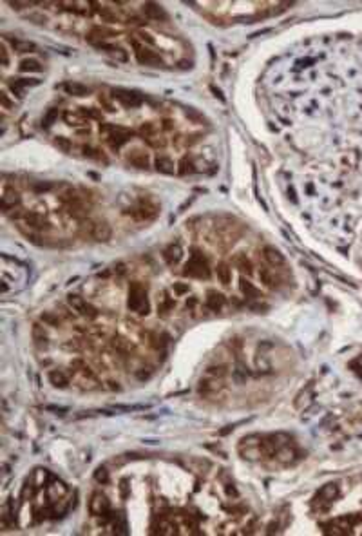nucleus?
<instances>
[{
	"label": "nucleus",
	"instance_id": "6ab92c4d",
	"mask_svg": "<svg viewBox=\"0 0 362 536\" xmlns=\"http://www.w3.org/2000/svg\"><path fill=\"white\" fill-rule=\"evenodd\" d=\"M48 494L51 496V500L62 498L64 494H67L66 484H62V482H51V484L48 485Z\"/></svg>",
	"mask_w": 362,
	"mask_h": 536
},
{
	"label": "nucleus",
	"instance_id": "6e6552de",
	"mask_svg": "<svg viewBox=\"0 0 362 536\" xmlns=\"http://www.w3.org/2000/svg\"><path fill=\"white\" fill-rule=\"evenodd\" d=\"M262 259H264V261H266V265L272 266V268L284 266V263H286L284 256H282L281 252L277 250V248H274V247H264V248H262Z\"/></svg>",
	"mask_w": 362,
	"mask_h": 536
},
{
	"label": "nucleus",
	"instance_id": "7ed1b4c3",
	"mask_svg": "<svg viewBox=\"0 0 362 536\" xmlns=\"http://www.w3.org/2000/svg\"><path fill=\"white\" fill-rule=\"evenodd\" d=\"M158 212H160V209H158L156 203H152L150 200H142L136 207L129 209L127 214H129L134 221H150V219L156 218Z\"/></svg>",
	"mask_w": 362,
	"mask_h": 536
},
{
	"label": "nucleus",
	"instance_id": "f8f14e48",
	"mask_svg": "<svg viewBox=\"0 0 362 536\" xmlns=\"http://www.w3.org/2000/svg\"><path fill=\"white\" fill-rule=\"evenodd\" d=\"M114 96L125 107H136V105L142 104V96L136 95V93H129V91H118Z\"/></svg>",
	"mask_w": 362,
	"mask_h": 536
},
{
	"label": "nucleus",
	"instance_id": "412c9836",
	"mask_svg": "<svg viewBox=\"0 0 362 536\" xmlns=\"http://www.w3.org/2000/svg\"><path fill=\"white\" fill-rule=\"evenodd\" d=\"M216 275L223 285H230L232 281V268L228 265H218L216 266Z\"/></svg>",
	"mask_w": 362,
	"mask_h": 536
},
{
	"label": "nucleus",
	"instance_id": "aec40b11",
	"mask_svg": "<svg viewBox=\"0 0 362 536\" xmlns=\"http://www.w3.org/2000/svg\"><path fill=\"white\" fill-rule=\"evenodd\" d=\"M226 373H228V370H226V366H224V364H212V366H208V368L205 370L206 377L220 379V380H223L224 377H226Z\"/></svg>",
	"mask_w": 362,
	"mask_h": 536
},
{
	"label": "nucleus",
	"instance_id": "393cba45",
	"mask_svg": "<svg viewBox=\"0 0 362 536\" xmlns=\"http://www.w3.org/2000/svg\"><path fill=\"white\" fill-rule=\"evenodd\" d=\"M48 478H49L48 469H36V471L33 473V476H31V482H33V484L40 489V487H44V485H46Z\"/></svg>",
	"mask_w": 362,
	"mask_h": 536
},
{
	"label": "nucleus",
	"instance_id": "9d476101",
	"mask_svg": "<svg viewBox=\"0 0 362 536\" xmlns=\"http://www.w3.org/2000/svg\"><path fill=\"white\" fill-rule=\"evenodd\" d=\"M127 162L130 163L136 169H148L150 167V160H148V154L142 149H132L129 156H127Z\"/></svg>",
	"mask_w": 362,
	"mask_h": 536
},
{
	"label": "nucleus",
	"instance_id": "20e7f679",
	"mask_svg": "<svg viewBox=\"0 0 362 536\" xmlns=\"http://www.w3.org/2000/svg\"><path fill=\"white\" fill-rule=\"evenodd\" d=\"M67 303H69V306H71V308L74 310L78 315L89 319V321H92V319H96L98 315H100V312H98V310H96L90 303H87L84 297H80V295L69 294V295H67Z\"/></svg>",
	"mask_w": 362,
	"mask_h": 536
},
{
	"label": "nucleus",
	"instance_id": "c756f323",
	"mask_svg": "<svg viewBox=\"0 0 362 536\" xmlns=\"http://www.w3.org/2000/svg\"><path fill=\"white\" fill-rule=\"evenodd\" d=\"M54 145H56L58 149H62L64 152H69L72 149L71 140H67V138H64V136H58L56 140H54Z\"/></svg>",
	"mask_w": 362,
	"mask_h": 536
},
{
	"label": "nucleus",
	"instance_id": "1a4fd4ad",
	"mask_svg": "<svg viewBox=\"0 0 362 536\" xmlns=\"http://www.w3.org/2000/svg\"><path fill=\"white\" fill-rule=\"evenodd\" d=\"M224 295L220 294V292H216V290H208L206 292V297H205V306L210 310V312H214V313H220L221 310L224 308Z\"/></svg>",
	"mask_w": 362,
	"mask_h": 536
},
{
	"label": "nucleus",
	"instance_id": "a878e982",
	"mask_svg": "<svg viewBox=\"0 0 362 536\" xmlns=\"http://www.w3.org/2000/svg\"><path fill=\"white\" fill-rule=\"evenodd\" d=\"M33 341L36 342V344H46L48 342V333H46V330H44V326H40V324H34L33 326Z\"/></svg>",
	"mask_w": 362,
	"mask_h": 536
},
{
	"label": "nucleus",
	"instance_id": "423d86ee",
	"mask_svg": "<svg viewBox=\"0 0 362 536\" xmlns=\"http://www.w3.org/2000/svg\"><path fill=\"white\" fill-rule=\"evenodd\" d=\"M163 261L167 263L170 268H176L181 261H183V248H181L180 243H170L165 250L162 252Z\"/></svg>",
	"mask_w": 362,
	"mask_h": 536
},
{
	"label": "nucleus",
	"instance_id": "dca6fc26",
	"mask_svg": "<svg viewBox=\"0 0 362 536\" xmlns=\"http://www.w3.org/2000/svg\"><path fill=\"white\" fill-rule=\"evenodd\" d=\"M239 288H241V292H243V295L246 297V299H261V292H259V288H256V286H254L250 281L244 279V277L239 279Z\"/></svg>",
	"mask_w": 362,
	"mask_h": 536
},
{
	"label": "nucleus",
	"instance_id": "9b49d317",
	"mask_svg": "<svg viewBox=\"0 0 362 536\" xmlns=\"http://www.w3.org/2000/svg\"><path fill=\"white\" fill-rule=\"evenodd\" d=\"M110 234H112V230L105 221H100V223L90 227V236L94 237L96 241H107V239H110Z\"/></svg>",
	"mask_w": 362,
	"mask_h": 536
},
{
	"label": "nucleus",
	"instance_id": "bb28decb",
	"mask_svg": "<svg viewBox=\"0 0 362 536\" xmlns=\"http://www.w3.org/2000/svg\"><path fill=\"white\" fill-rule=\"evenodd\" d=\"M36 491H38V487H36V485H34L31 480H28V484H26L24 489H22V500H24V502H29V500L34 496V493H36Z\"/></svg>",
	"mask_w": 362,
	"mask_h": 536
},
{
	"label": "nucleus",
	"instance_id": "f257e3e1",
	"mask_svg": "<svg viewBox=\"0 0 362 536\" xmlns=\"http://www.w3.org/2000/svg\"><path fill=\"white\" fill-rule=\"evenodd\" d=\"M183 274L188 275V277H198V279H201V277L208 279L210 277V270H208V265H206V259L203 257V254H201L200 250L192 252L190 261L185 265Z\"/></svg>",
	"mask_w": 362,
	"mask_h": 536
},
{
	"label": "nucleus",
	"instance_id": "f3484780",
	"mask_svg": "<svg viewBox=\"0 0 362 536\" xmlns=\"http://www.w3.org/2000/svg\"><path fill=\"white\" fill-rule=\"evenodd\" d=\"M194 167H196V165H194V158L188 156V154H185V156H183V158L180 160V163H178V169H176V171H178V174L186 176V174H192V172L196 171Z\"/></svg>",
	"mask_w": 362,
	"mask_h": 536
},
{
	"label": "nucleus",
	"instance_id": "4be33fe9",
	"mask_svg": "<svg viewBox=\"0 0 362 536\" xmlns=\"http://www.w3.org/2000/svg\"><path fill=\"white\" fill-rule=\"evenodd\" d=\"M82 151H84V156H86V158L96 160V162L107 163V158H105V154L100 151V149H94V147H89V145H84V147H82Z\"/></svg>",
	"mask_w": 362,
	"mask_h": 536
},
{
	"label": "nucleus",
	"instance_id": "c85d7f7f",
	"mask_svg": "<svg viewBox=\"0 0 362 536\" xmlns=\"http://www.w3.org/2000/svg\"><path fill=\"white\" fill-rule=\"evenodd\" d=\"M94 480L98 484H107L109 482V471L105 469V467H98L94 471Z\"/></svg>",
	"mask_w": 362,
	"mask_h": 536
},
{
	"label": "nucleus",
	"instance_id": "5701e85b",
	"mask_svg": "<svg viewBox=\"0 0 362 536\" xmlns=\"http://www.w3.org/2000/svg\"><path fill=\"white\" fill-rule=\"evenodd\" d=\"M40 321L44 324H48V326H60L62 324V317L56 312H44L40 315Z\"/></svg>",
	"mask_w": 362,
	"mask_h": 536
},
{
	"label": "nucleus",
	"instance_id": "f03ea898",
	"mask_svg": "<svg viewBox=\"0 0 362 536\" xmlns=\"http://www.w3.org/2000/svg\"><path fill=\"white\" fill-rule=\"evenodd\" d=\"M129 310L138 313H148V301H147V292L143 288L142 285L138 283H132L130 285V292H129Z\"/></svg>",
	"mask_w": 362,
	"mask_h": 536
},
{
	"label": "nucleus",
	"instance_id": "0eeeda50",
	"mask_svg": "<svg viewBox=\"0 0 362 536\" xmlns=\"http://www.w3.org/2000/svg\"><path fill=\"white\" fill-rule=\"evenodd\" d=\"M220 389H221V380L220 379H212V377H206V375H205V379L200 380L198 393H200L201 397L208 399V397H214V395L218 393Z\"/></svg>",
	"mask_w": 362,
	"mask_h": 536
},
{
	"label": "nucleus",
	"instance_id": "ddd939ff",
	"mask_svg": "<svg viewBox=\"0 0 362 536\" xmlns=\"http://www.w3.org/2000/svg\"><path fill=\"white\" fill-rule=\"evenodd\" d=\"M154 167H156L158 172H163V174H174V162L170 158L165 156V154H160L154 160Z\"/></svg>",
	"mask_w": 362,
	"mask_h": 536
},
{
	"label": "nucleus",
	"instance_id": "b1692460",
	"mask_svg": "<svg viewBox=\"0 0 362 536\" xmlns=\"http://www.w3.org/2000/svg\"><path fill=\"white\" fill-rule=\"evenodd\" d=\"M236 266H238L239 270L243 272V274H246V275L254 274V265H252V261H250L246 256H238V257H236Z\"/></svg>",
	"mask_w": 362,
	"mask_h": 536
},
{
	"label": "nucleus",
	"instance_id": "39448f33",
	"mask_svg": "<svg viewBox=\"0 0 362 536\" xmlns=\"http://www.w3.org/2000/svg\"><path fill=\"white\" fill-rule=\"evenodd\" d=\"M110 511V500L102 491H94L89 500V512L92 516H102Z\"/></svg>",
	"mask_w": 362,
	"mask_h": 536
},
{
	"label": "nucleus",
	"instance_id": "2f4dec72",
	"mask_svg": "<svg viewBox=\"0 0 362 536\" xmlns=\"http://www.w3.org/2000/svg\"><path fill=\"white\" fill-rule=\"evenodd\" d=\"M188 288H190V286L186 285V283H174V294H176V295L186 294V292H188Z\"/></svg>",
	"mask_w": 362,
	"mask_h": 536
},
{
	"label": "nucleus",
	"instance_id": "cd10ccee",
	"mask_svg": "<svg viewBox=\"0 0 362 536\" xmlns=\"http://www.w3.org/2000/svg\"><path fill=\"white\" fill-rule=\"evenodd\" d=\"M22 71H42V66H40V62H36V60H33V58H29V60H24V62H22Z\"/></svg>",
	"mask_w": 362,
	"mask_h": 536
},
{
	"label": "nucleus",
	"instance_id": "4468645a",
	"mask_svg": "<svg viewBox=\"0 0 362 536\" xmlns=\"http://www.w3.org/2000/svg\"><path fill=\"white\" fill-rule=\"evenodd\" d=\"M258 275H259V281H261V283L266 286V288L274 290V288H277V286H279V279H277L276 274H274L270 268H259Z\"/></svg>",
	"mask_w": 362,
	"mask_h": 536
},
{
	"label": "nucleus",
	"instance_id": "2eb2a0df",
	"mask_svg": "<svg viewBox=\"0 0 362 536\" xmlns=\"http://www.w3.org/2000/svg\"><path fill=\"white\" fill-rule=\"evenodd\" d=\"M48 379L54 388H66L69 384V377L64 370H51L48 373Z\"/></svg>",
	"mask_w": 362,
	"mask_h": 536
},
{
	"label": "nucleus",
	"instance_id": "a211bd4d",
	"mask_svg": "<svg viewBox=\"0 0 362 536\" xmlns=\"http://www.w3.org/2000/svg\"><path fill=\"white\" fill-rule=\"evenodd\" d=\"M174 306H176V301L172 299L168 294H163L162 301H160V304H158V313H160L162 317H165V315H168L170 310H174Z\"/></svg>",
	"mask_w": 362,
	"mask_h": 536
},
{
	"label": "nucleus",
	"instance_id": "7c9ffc66",
	"mask_svg": "<svg viewBox=\"0 0 362 536\" xmlns=\"http://www.w3.org/2000/svg\"><path fill=\"white\" fill-rule=\"evenodd\" d=\"M223 489H224V494H226L228 498H238V496H239V491H238V487L234 485L232 480H230V482H226V484H223Z\"/></svg>",
	"mask_w": 362,
	"mask_h": 536
}]
</instances>
